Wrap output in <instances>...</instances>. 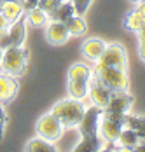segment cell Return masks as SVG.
<instances>
[{
	"label": "cell",
	"mask_w": 145,
	"mask_h": 152,
	"mask_svg": "<svg viewBox=\"0 0 145 152\" xmlns=\"http://www.w3.org/2000/svg\"><path fill=\"white\" fill-rule=\"evenodd\" d=\"M25 16H26V21H28L31 26H37V28H40V26H44L45 23H47V12L44 11V9H40L39 5L37 7H31L30 11H26L25 12Z\"/></svg>",
	"instance_id": "44dd1931"
},
{
	"label": "cell",
	"mask_w": 145,
	"mask_h": 152,
	"mask_svg": "<svg viewBox=\"0 0 145 152\" xmlns=\"http://www.w3.org/2000/svg\"><path fill=\"white\" fill-rule=\"evenodd\" d=\"M107 46V42H103L102 39H87L86 42L82 44V54L86 56L87 60L91 61H96L100 56H102L103 49Z\"/></svg>",
	"instance_id": "e0dca14e"
},
{
	"label": "cell",
	"mask_w": 145,
	"mask_h": 152,
	"mask_svg": "<svg viewBox=\"0 0 145 152\" xmlns=\"http://www.w3.org/2000/svg\"><path fill=\"white\" fill-rule=\"evenodd\" d=\"M103 108L93 105L87 107L82 114V119L79 121L77 128L81 131L82 137H89V135H98V126H100V119H102Z\"/></svg>",
	"instance_id": "52a82bcc"
},
{
	"label": "cell",
	"mask_w": 145,
	"mask_h": 152,
	"mask_svg": "<svg viewBox=\"0 0 145 152\" xmlns=\"http://www.w3.org/2000/svg\"><path fill=\"white\" fill-rule=\"evenodd\" d=\"M84 110H86V105L82 103V100L68 98V100L58 102L56 105L51 108V114H53L65 128H73V126H77L79 121L82 119Z\"/></svg>",
	"instance_id": "7a4b0ae2"
},
{
	"label": "cell",
	"mask_w": 145,
	"mask_h": 152,
	"mask_svg": "<svg viewBox=\"0 0 145 152\" xmlns=\"http://www.w3.org/2000/svg\"><path fill=\"white\" fill-rule=\"evenodd\" d=\"M136 33H138V40H140V42H145V25L136 31Z\"/></svg>",
	"instance_id": "f546056e"
},
{
	"label": "cell",
	"mask_w": 145,
	"mask_h": 152,
	"mask_svg": "<svg viewBox=\"0 0 145 152\" xmlns=\"http://www.w3.org/2000/svg\"><path fill=\"white\" fill-rule=\"evenodd\" d=\"M75 14V7H73L72 0H59L58 4L47 12V18L53 21H67L68 18H72Z\"/></svg>",
	"instance_id": "7c38bea8"
},
{
	"label": "cell",
	"mask_w": 145,
	"mask_h": 152,
	"mask_svg": "<svg viewBox=\"0 0 145 152\" xmlns=\"http://www.w3.org/2000/svg\"><path fill=\"white\" fill-rule=\"evenodd\" d=\"M5 122H7V115H5L4 107L0 105V140L4 138V128H5Z\"/></svg>",
	"instance_id": "d4e9b609"
},
{
	"label": "cell",
	"mask_w": 145,
	"mask_h": 152,
	"mask_svg": "<svg viewBox=\"0 0 145 152\" xmlns=\"http://www.w3.org/2000/svg\"><path fill=\"white\" fill-rule=\"evenodd\" d=\"M93 75L100 82H103L110 91H126L130 88V77L124 68L96 66V68H93Z\"/></svg>",
	"instance_id": "3957f363"
},
{
	"label": "cell",
	"mask_w": 145,
	"mask_h": 152,
	"mask_svg": "<svg viewBox=\"0 0 145 152\" xmlns=\"http://www.w3.org/2000/svg\"><path fill=\"white\" fill-rule=\"evenodd\" d=\"M0 12L4 14V18L12 23L16 19H19L21 16L25 14V7L21 4V0H2L0 4Z\"/></svg>",
	"instance_id": "5bb4252c"
},
{
	"label": "cell",
	"mask_w": 145,
	"mask_h": 152,
	"mask_svg": "<svg viewBox=\"0 0 145 152\" xmlns=\"http://www.w3.org/2000/svg\"><path fill=\"white\" fill-rule=\"evenodd\" d=\"M63 131H65V126H63L51 112L40 115L39 121H37V135L45 138V140H49V142L59 140L61 135H63Z\"/></svg>",
	"instance_id": "8992f818"
},
{
	"label": "cell",
	"mask_w": 145,
	"mask_h": 152,
	"mask_svg": "<svg viewBox=\"0 0 145 152\" xmlns=\"http://www.w3.org/2000/svg\"><path fill=\"white\" fill-rule=\"evenodd\" d=\"M138 135H140V140H142V142H145V124H144V128L138 131Z\"/></svg>",
	"instance_id": "4dcf8cb0"
},
{
	"label": "cell",
	"mask_w": 145,
	"mask_h": 152,
	"mask_svg": "<svg viewBox=\"0 0 145 152\" xmlns=\"http://www.w3.org/2000/svg\"><path fill=\"white\" fill-rule=\"evenodd\" d=\"M117 143H121L119 149H124V151H136V147L140 145V135L135 131V129H130V128H122L119 137L116 140Z\"/></svg>",
	"instance_id": "9a60e30c"
},
{
	"label": "cell",
	"mask_w": 145,
	"mask_h": 152,
	"mask_svg": "<svg viewBox=\"0 0 145 152\" xmlns=\"http://www.w3.org/2000/svg\"><path fill=\"white\" fill-rule=\"evenodd\" d=\"M144 25H145V18L140 14V11H136V9L131 11L130 14L124 18V28L130 30V31H135V33H136Z\"/></svg>",
	"instance_id": "603a6c76"
},
{
	"label": "cell",
	"mask_w": 145,
	"mask_h": 152,
	"mask_svg": "<svg viewBox=\"0 0 145 152\" xmlns=\"http://www.w3.org/2000/svg\"><path fill=\"white\" fill-rule=\"evenodd\" d=\"M7 26H9V21L4 18V14L0 12V33H4V31L7 30Z\"/></svg>",
	"instance_id": "4316f807"
},
{
	"label": "cell",
	"mask_w": 145,
	"mask_h": 152,
	"mask_svg": "<svg viewBox=\"0 0 145 152\" xmlns=\"http://www.w3.org/2000/svg\"><path fill=\"white\" fill-rule=\"evenodd\" d=\"M45 37H47V40L51 44L61 46L70 39V33H68V28H67V25L63 21H53L51 19V23L45 28Z\"/></svg>",
	"instance_id": "9c48e42d"
},
{
	"label": "cell",
	"mask_w": 145,
	"mask_h": 152,
	"mask_svg": "<svg viewBox=\"0 0 145 152\" xmlns=\"http://www.w3.org/2000/svg\"><path fill=\"white\" fill-rule=\"evenodd\" d=\"M89 80H79V79H68V96L75 100H84L87 96Z\"/></svg>",
	"instance_id": "ac0fdd59"
},
{
	"label": "cell",
	"mask_w": 145,
	"mask_h": 152,
	"mask_svg": "<svg viewBox=\"0 0 145 152\" xmlns=\"http://www.w3.org/2000/svg\"><path fill=\"white\" fill-rule=\"evenodd\" d=\"M131 103H133V96L128 93V89H126V91H112V96H110L108 105L103 108V115L121 121L122 115H124L126 112H130Z\"/></svg>",
	"instance_id": "277c9868"
},
{
	"label": "cell",
	"mask_w": 145,
	"mask_h": 152,
	"mask_svg": "<svg viewBox=\"0 0 145 152\" xmlns=\"http://www.w3.org/2000/svg\"><path fill=\"white\" fill-rule=\"evenodd\" d=\"M65 25H67V28H68V33L73 35V37H81V35H84L87 30V23L84 21V18L79 14H73L72 18H68L67 21H65Z\"/></svg>",
	"instance_id": "ffe728a7"
},
{
	"label": "cell",
	"mask_w": 145,
	"mask_h": 152,
	"mask_svg": "<svg viewBox=\"0 0 145 152\" xmlns=\"http://www.w3.org/2000/svg\"><path fill=\"white\" fill-rule=\"evenodd\" d=\"M136 11H140V14L145 18V0H140L138 5H136Z\"/></svg>",
	"instance_id": "83f0119b"
},
{
	"label": "cell",
	"mask_w": 145,
	"mask_h": 152,
	"mask_svg": "<svg viewBox=\"0 0 145 152\" xmlns=\"http://www.w3.org/2000/svg\"><path fill=\"white\" fill-rule=\"evenodd\" d=\"M91 2H93V0H72L73 7H75V14L82 16V14L87 11V9H89Z\"/></svg>",
	"instance_id": "cb8c5ba5"
},
{
	"label": "cell",
	"mask_w": 145,
	"mask_h": 152,
	"mask_svg": "<svg viewBox=\"0 0 145 152\" xmlns=\"http://www.w3.org/2000/svg\"><path fill=\"white\" fill-rule=\"evenodd\" d=\"M103 137L98 135H89V137H82V140L73 147L75 152H94V151H102L103 149Z\"/></svg>",
	"instance_id": "2e32d148"
},
{
	"label": "cell",
	"mask_w": 145,
	"mask_h": 152,
	"mask_svg": "<svg viewBox=\"0 0 145 152\" xmlns=\"http://www.w3.org/2000/svg\"><path fill=\"white\" fill-rule=\"evenodd\" d=\"M130 2H133V4H138V2H140V0H130Z\"/></svg>",
	"instance_id": "1f68e13d"
},
{
	"label": "cell",
	"mask_w": 145,
	"mask_h": 152,
	"mask_svg": "<svg viewBox=\"0 0 145 152\" xmlns=\"http://www.w3.org/2000/svg\"><path fill=\"white\" fill-rule=\"evenodd\" d=\"M26 16L23 14L19 19H16L12 23H9L7 26V35H9V40H11V46H23L25 39H26Z\"/></svg>",
	"instance_id": "8fae6325"
},
{
	"label": "cell",
	"mask_w": 145,
	"mask_h": 152,
	"mask_svg": "<svg viewBox=\"0 0 145 152\" xmlns=\"http://www.w3.org/2000/svg\"><path fill=\"white\" fill-rule=\"evenodd\" d=\"M138 54H140L142 61H145V42H140V47H138Z\"/></svg>",
	"instance_id": "f1b7e54d"
},
{
	"label": "cell",
	"mask_w": 145,
	"mask_h": 152,
	"mask_svg": "<svg viewBox=\"0 0 145 152\" xmlns=\"http://www.w3.org/2000/svg\"><path fill=\"white\" fill-rule=\"evenodd\" d=\"M87 96L91 98L93 105L100 107V108H105L110 102V96H112V91L103 84L100 82L96 77L93 75L89 79V89H87Z\"/></svg>",
	"instance_id": "ba28073f"
},
{
	"label": "cell",
	"mask_w": 145,
	"mask_h": 152,
	"mask_svg": "<svg viewBox=\"0 0 145 152\" xmlns=\"http://www.w3.org/2000/svg\"><path fill=\"white\" fill-rule=\"evenodd\" d=\"M21 4H23L25 12H26V11H30L31 7H37V5H39V0H21Z\"/></svg>",
	"instance_id": "484cf974"
},
{
	"label": "cell",
	"mask_w": 145,
	"mask_h": 152,
	"mask_svg": "<svg viewBox=\"0 0 145 152\" xmlns=\"http://www.w3.org/2000/svg\"><path fill=\"white\" fill-rule=\"evenodd\" d=\"M121 129H122L121 121L112 119V117H105V115L102 114L98 131L102 133V137H103L105 142H112V143H116V140H117V137H119V133H121Z\"/></svg>",
	"instance_id": "30bf717a"
},
{
	"label": "cell",
	"mask_w": 145,
	"mask_h": 152,
	"mask_svg": "<svg viewBox=\"0 0 145 152\" xmlns=\"http://www.w3.org/2000/svg\"><path fill=\"white\" fill-rule=\"evenodd\" d=\"M18 93V82H16V77H11L7 74H2L0 72V102L2 103H7L11 102Z\"/></svg>",
	"instance_id": "4fadbf2b"
},
{
	"label": "cell",
	"mask_w": 145,
	"mask_h": 152,
	"mask_svg": "<svg viewBox=\"0 0 145 152\" xmlns=\"http://www.w3.org/2000/svg\"><path fill=\"white\" fill-rule=\"evenodd\" d=\"M25 151H28V152H53V151H56V145H54V142H49V140H45V138L42 137H37L35 138H31L28 143L25 145Z\"/></svg>",
	"instance_id": "d6986e66"
},
{
	"label": "cell",
	"mask_w": 145,
	"mask_h": 152,
	"mask_svg": "<svg viewBox=\"0 0 145 152\" xmlns=\"http://www.w3.org/2000/svg\"><path fill=\"white\" fill-rule=\"evenodd\" d=\"M93 77V68L84 63H75L68 68V79H79V80H89Z\"/></svg>",
	"instance_id": "7402d4cb"
},
{
	"label": "cell",
	"mask_w": 145,
	"mask_h": 152,
	"mask_svg": "<svg viewBox=\"0 0 145 152\" xmlns=\"http://www.w3.org/2000/svg\"><path fill=\"white\" fill-rule=\"evenodd\" d=\"M28 65V51L23 46H9L4 49L0 60V72L11 77H21Z\"/></svg>",
	"instance_id": "6da1fadb"
},
{
	"label": "cell",
	"mask_w": 145,
	"mask_h": 152,
	"mask_svg": "<svg viewBox=\"0 0 145 152\" xmlns=\"http://www.w3.org/2000/svg\"><path fill=\"white\" fill-rule=\"evenodd\" d=\"M96 66H116V68H124L126 70V66H128L126 49L121 46L119 42L107 44L102 53V56L96 60Z\"/></svg>",
	"instance_id": "5b68a950"
}]
</instances>
